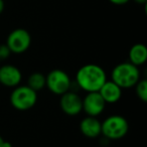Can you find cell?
Returning <instances> with one entry per match:
<instances>
[{"instance_id":"cell-1","label":"cell","mask_w":147,"mask_h":147,"mask_svg":"<svg viewBox=\"0 0 147 147\" xmlns=\"http://www.w3.org/2000/svg\"><path fill=\"white\" fill-rule=\"evenodd\" d=\"M106 81L107 74L101 65L88 63L78 69L75 82L80 90L90 93L99 92Z\"/></svg>"},{"instance_id":"cell-2","label":"cell","mask_w":147,"mask_h":147,"mask_svg":"<svg viewBox=\"0 0 147 147\" xmlns=\"http://www.w3.org/2000/svg\"><path fill=\"white\" fill-rule=\"evenodd\" d=\"M141 79L139 67H136L130 61L118 63L111 71V80L122 89L133 88Z\"/></svg>"},{"instance_id":"cell-3","label":"cell","mask_w":147,"mask_h":147,"mask_svg":"<svg viewBox=\"0 0 147 147\" xmlns=\"http://www.w3.org/2000/svg\"><path fill=\"white\" fill-rule=\"evenodd\" d=\"M128 131L129 123L122 115H110L101 122V135L109 141L122 139Z\"/></svg>"},{"instance_id":"cell-4","label":"cell","mask_w":147,"mask_h":147,"mask_svg":"<svg viewBox=\"0 0 147 147\" xmlns=\"http://www.w3.org/2000/svg\"><path fill=\"white\" fill-rule=\"evenodd\" d=\"M37 98V92L29 88L27 85H18L13 88L9 100L15 110L27 111L35 106Z\"/></svg>"},{"instance_id":"cell-5","label":"cell","mask_w":147,"mask_h":147,"mask_svg":"<svg viewBox=\"0 0 147 147\" xmlns=\"http://www.w3.org/2000/svg\"><path fill=\"white\" fill-rule=\"evenodd\" d=\"M71 82L69 76L63 69H53L45 76V87L49 92L57 96L71 90Z\"/></svg>"},{"instance_id":"cell-6","label":"cell","mask_w":147,"mask_h":147,"mask_svg":"<svg viewBox=\"0 0 147 147\" xmlns=\"http://www.w3.org/2000/svg\"><path fill=\"white\" fill-rule=\"evenodd\" d=\"M5 45L11 53L20 55L25 53L31 45L30 33L24 28L13 29L7 36Z\"/></svg>"},{"instance_id":"cell-7","label":"cell","mask_w":147,"mask_h":147,"mask_svg":"<svg viewBox=\"0 0 147 147\" xmlns=\"http://www.w3.org/2000/svg\"><path fill=\"white\" fill-rule=\"evenodd\" d=\"M61 109L67 116H77L83 111V98L75 91H67L61 95Z\"/></svg>"},{"instance_id":"cell-8","label":"cell","mask_w":147,"mask_h":147,"mask_svg":"<svg viewBox=\"0 0 147 147\" xmlns=\"http://www.w3.org/2000/svg\"><path fill=\"white\" fill-rule=\"evenodd\" d=\"M106 103L103 100L99 92L87 93L83 98V111L87 116L98 117L104 112Z\"/></svg>"},{"instance_id":"cell-9","label":"cell","mask_w":147,"mask_h":147,"mask_svg":"<svg viewBox=\"0 0 147 147\" xmlns=\"http://www.w3.org/2000/svg\"><path fill=\"white\" fill-rule=\"evenodd\" d=\"M22 81L20 69L13 65H3L0 67V84L7 88H15Z\"/></svg>"},{"instance_id":"cell-10","label":"cell","mask_w":147,"mask_h":147,"mask_svg":"<svg viewBox=\"0 0 147 147\" xmlns=\"http://www.w3.org/2000/svg\"><path fill=\"white\" fill-rule=\"evenodd\" d=\"M122 90L112 80H107L99 90V93L106 104H115L122 97Z\"/></svg>"},{"instance_id":"cell-11","label":"cell","mask_w":147,"mask_h":147,"mask_svg":"<svg viewBox=\"0 0 147 147\" xmlns=\"http://www.w3.org/2000/svg\"><path fill=\"white\" fill-rule=\"evenodd\" d=\"M80 131L87 138H98L101 136V121L97 117H85L80 122Z\"/></svg>"},{"instance_id":"cell-12","label":"cell","mask_w":147,"mask_h":147,"mask_svg":"<svg viewBox=\"0 0 147 147\" xmlns=\"http://www.w3.org/2000/svg\"><path fill=\"white\" fill-rule=\"evenodd\" d=\"M128 61L136 67H141L147 61V47L143 43L132 45L128 53Z\"/></svg>"},{"instance_id":"cell-13","label":"cell","mask_w":147,"mask_h":147,"mask_svg":"<svg viewBox=\"0 0 147 147\" xmlns=\"http://www.w3.org/2000/svg\"><path fill=\"white\" fill-rule=\"evenodd\" d=\"M27 86L34 90L35 92L42 90L45 88V76L41 73H32L30 76L28 77L27 80Z\"/></svg>"},{"instance_id":"cell-14","label":"cell","mask_w":147,"mask_h":147,"mask_svg":"<svg viewBox=\"0 0 147 147\" xmlns=\"http://www.w3.org/2000/svg\"><path fill=\"white\" fill-rule=\"evenodd\" d=\"M135 93L136 96L142 102H147V81L145 79H140L135 85Z\"/></svg>"},{"instance_id":"cell-15","label":"cell","mask_w":147,"mask_h":147,"mask_svg":"<svg viewBox=\"0 0 147 147\" xmlns=\"http://www.w3.org/2000/svg\"><path fill=\"white\" fill-rule=\"evenodd\" d=\"M10 53V51H9L6 45H0V61L8 59Z\"/></svg>"},{"instance_id":"cell-16","label":"cell","mask_w":147,"mask_h":147,"mask_svg":"<svg viewBox=\"0 0 147 147\" xmlns=\"http://www.w3.org/2000/svg\"><path fill=\"white\" fill-rule=\"evenodd\" d=\"M109 1L115 5H124L126 3H128L130 0H109Z\"/></svg>"},{"instance_id":"cell-17","label":"cell","mask_w":147,"mask_h":147,"mask_svg":"<svg viewBox=\"0 0 147 147\" xmlns=\"http://www.w3.org/2000/svg\"><path fill=\"white\" fill-rule=\"evenodd\" d=\"M4 7H5L4 0H0V14L3 12V10H4Z\"/></svg>"},{"instance_id":"cell-18","label":"cell","mask_w":147,"mask_h":147,"mask_svg":"<svg viewBox=\"0 0 147 147\" xmlns=\"http://www.w3.org/2000/svg\"><path fill=\"white\" fill-rule=\"evenodd\" d=\"M2 147H12V144H11L9 141L4 140V142H3V144H2Z\"/></svg>"},{"instance_id":"cell-19","label":"cell","mask_w":147,"mask_h":147,"mask_svg":"<svg viewBox=\"0 0 147 147\" xmlns=\"http://www.w3.org/2000/svg\"><path fill=\"white\" fill-rule=\"evenodd\" d=\"M134 1L138 4H146L147 3V0H134Z\"/></svg>"},{"instance_id":"cell-20","label":"cell","mask_w":147,"mask_h":147,"mask_svg":"<svg viewBox=\"0 0 147 147\" xmlns=\"http://www.w3.org/2000/svg\"><path fill=\"white\" fill-rule=\"evenodd\" d=\"M3 142H4V139H3V138H2V136L0 135V147H2Z\"/></svg>"}]
</instances>
